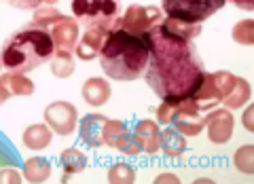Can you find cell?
<instances>
[{
  "instance_id": "obj_4",
  "label": "cell",
  "mask_w": 254,
  "mask_h": 184,
  "mask_svg": "<svg viewBox=\"0 0 254 184\" xmlns=\"http://www.w3.org/2000/svg\"><path fill=\"white\" fill-rule=\"evenodd\" d=\"M30 23L49 30L55 51H74L78 43V21L74 17L62 15L58 9L45 4L34 9V17H32Z\"/></svg>"
},
{
  "instance_id": "obj_30",
  "label": "cell",
  "mask_w": 254,
  "mask_h": 184,
  "mask_svg": "<svg viewBox=\"0 0 254 184\" xmlns=\"http://www.w3.org/2000/svg\"><path fill=\"white\" fill-rule=\"evenodd\" d=\"M2 182L19 184L21 182V176L17 172V167H2V170H0V184H2Z\"/></svg>"
},
{
  "instance_id": "obj_17",
  "label": "cell",
  "mask_w": 254,
  "mask_h": 184,
  "mask_svg": "<svg viewBox=\"0 0 254 184\" xmlns=\"http://www.w3.org/2000/svg\"><path fill=\"white\" fill-rule=\"evenodd\" d=\"M51 161L45 157H32L28 159L26 163H23V178H26L28 182H45L51 178Z\"/></svg>"
},
{
  "instance_id": "obj_16",
  "label": "cell",
  "mask_w": 254,
  "mask_h": 184,
  "mask_svg": "<svg viewBox=\"0 0 254 184\" xmlns=\"http://www.w3.org/2000/svg\"><path fill=\"white\" fill-rule=\"evenodd\" d=\"M161 150L168 157H180L187 153V138L174 125H168L161 131Z\"/></svg>"
},
{
  "instance_id": "obj_26",
  "label": "cell",
  "mask_w": 254,
  "mask_h": 184,
  "mask_svg": "<svg viewBox=\"0 0 254 184\" xmlns=\"http://www.w3.org/2000/svg\"><path fill=\"white\" fill-rule=\"evenodd\" d=\"M136 180V170L127 163H115L108 170V182L113 184H129Z\"/></svg>"
},
{
  "instance_id": "obj_11",
  "label": "cell",
  "mask_w": 254,
  "mask_h": 184,
  "mask_svg": "<svg viewBox=\"0 0 254 184\" xmlns=\"http://www.w3.org/2000/svg\"><path fill=\"white\" fill-rule=\"evenodd\" d=\"M115 28V26H113ZM108 26H93V28H85V34L83 38L76 43L74 47V53L76 58H81L85 61H91L95 58H100V51H102V45H104L108 32L113 30Z\"/></svg>"
},
{
  "instance_id": "obj_33",
  "label": "cell",
  "mask_w": 254,
  "mask_h": 184,
  "mask_svg": "<svg viewBox=\"0 0 254 184\" xmlns=\"http://www.w3.org/2000/svg\"><path fill=\"white\" fill-rule=\"evenodd\" d=\"M235 6H240L244 11H252L254 9V0H231Z\"/></svg>"
},
{
  "instance_id": "obj_28",
  "label": "cell",
  "mask_w": 254,
  "mask_h": 184,
  "mask_svg": "<svg viewBox=\"0 0 254 184\" xmlns=\"http://www.w3.org/2000/svg\"><path fill=\"white\" fill-rule=\"evenodd\" d=\"M117 148L121 150L123 155H140V153H142V148H140L138 140L133 138V133H129V131H125V133H123V138L119 140Z\"/></svg>"
},
{
  "instance_id": "obj_23",
  "label": "cell",
  "mask_w": 254,
  "mask_h": 184,
  "mask_svg": "<svg viewBox=\"0 0 254 184\" xmlns=\"http://www.w3.org/2000/svg\"><path fill=\"white\" fill-rule=\"evenodd\" d=\"M21 165V157L15 148V144L0 131V170L2 167H19Z\"/></svg>"
},
{
  "instance_id": "obj_25",
  "label": "cell",
  "mask_w": 254,
  "mask_h": 184,
  "mask_svg": "<svg viewBox=\"0 0 254 184\" xmlns=\"http://www.w3.org/2000/svg\"><path fill=\"white\" fill-rule=\"evenodd\" d=\"M233 163L242 174H254V146L252 144H246V146H240L233 155Z\"/></svg>"
},
{
  "instance_id": "obj_22",
  "label": "cell",
  "mask_w": 254,
  "mask_h": 184,
  "mask_svg": "<svg viewBox=\"0 0 254 184\" xmlns=\"http://www.w3.org/2000/svg\"><path fill=\"white\" fill-rule=\"evenodd\" d=\"M51 72L58 78H68L74 72L72 51H55L51 58Z\"/></svg>"
},
{
  "instance_id": "obj_19",
  "label": "cell",
  "mask_w": 254,
  "mask_h": 184,
  "mask_svg": "<svg viewBox=\"0 0 254 184\" xmlns=\"http://www.w3.org/2000/svg\"><path fill=\"white\" fill-rule=\"evenodd\" d=\"M161 23L168 32H172V34H176L180 38H187V41H195L201 34V23H189V21H180L174 17H163Z\"/></svg>"
},
{
  "instance_id": "obj_18",
  "label": "cell",
  "mask_w": 254,
  "mask_h": 184,
  "mask_svg": "<svg viewBox=\"0 0 254 184\" xmlns=\"http://www.w3.org/2000/svg\"><path fill=\"white\" fill-rule=\"evenodd\" d=\"M51 129L49 125H43V123H36V125H30L26 131H23V144L30 148V150H45L47 146L51 144Z\"/></svg>"
},
{
  "instance_id": "obj_31",
  "label": "cell",
  "mask_w": 254,
  "mask_h": 184,
  "mask_svg": "<svg viewBox=\"0 0 254 184\" xmlns=\"http://www.w3.org/2000/svg\"><path fill=\"white\" fill-rule=\"evenodd\" d=\"M6 4L15 6V9H21V11H30V9H38L45 0H4Z\"/></svg>"
},
{
  "instance_id": "obj_8",
  "label": "cell",
  "mask_w": 254,
  "mask_h": 184,
  "mask_svg": "<svg viewBox=\"0 0 254 184\" xmlns=\"http://www.w3.org/2000/svg\"><path fill=\"white\" fill-rule=\"evenodd\" d=\"M163 19V13L159 6H140V4H133L125 11L123 17H119V26L123 30L131 32V34H140V36H146L150 34L159 21Z\"/></svg>"
},
{
  "instance_id": "obj_15",
  "label": "cell",
  "mask_w": 254,
  "mask_h": 184,
  "mask_svg": "<svg viewBox=\"0 0 254 184\" xmlns=\"http://www.w3.org/2000/svg\"><path fill=\"white\" fill-rule=\"evenodd\" d=\"M81 95L87 104H91V106H104L110 98V85L108 81L104 78H87L83 83V89H81Z\"/></svg>"
},
{
  "instance_id": "obj_20",
  "label": "cell",
  "mask_w": 254,
  "mask_h": 184,
  "mask_svg": "<svg viewBox=\"0 0 254 184\" xmlns=\"http://www.w3.org/2000/svg\"><path fill=\"white\" fill-rule=\"evenodd\" d=\"M248 102H250V85H248L246 78L237 76L233 89H231V93L227 95V100L222 102V106H227L229 110L231 108H244Z\"/></svg>"
},
{
  "instance_id": "obj_10",
  "label": "cell",
  "mask_w": 254,
  "mask_h": 184,
  "mask_svg": "<svg viewBox=\"0 0 254 184\" xmlns=\"http://www.w3.org/2000/svg\"><path fill=\"white\" fill-rule=\"evenodd\" d=\"M205 127H208V138L214 144H227L233 135L235 121L229 108H216L205 115Z\"/></svg>"
},
{
  "instance_id": "obj_3",
  "label": "cell",
  "mask_w": 254,
  "mask_h": 184,
  "mask_svg": "<svg viewBox=\"0 0 254 184\" xmlns=\"http://www.w3.org/2000/svg\"><path fill=\"white\" fill-rule=\"evenodd\" d=\"M53 53L55 45L49 30L28 23L4 41L2 49H0V61H2V68L9 72L28 74L34 68L43 66L45 61H49Z\"/></svg>"
},
{
  "instance_id": "obj_34",
  "label": "cell",
  "mask_w": 254,
  "mask_h": 184,
  "mask_svg": "<svg viewBox=\"0 0 254 184\" xmlns=\"http://www.w3.org/2000/svg\"><path fill=\"white\" fill-rule=\"evenodd\" d=\"M157 182H180V180H178V176H174V174H163L157 178Z\"/></svg>"
},
{
  "instance_id": "obj_5",
  "label": "cell",
  "mask_w": 254,
  "mask_h": 184,
  "mask_svg": "<svg viewBox=\"0 0 254 184\" xmlns=\"http://www.w3.org/2000/svg\"><path fill=\"white\" fill-rule=\"evenodd\" d=\"M72 13L85 28H113L119 21V0H72Z\"/></svg>"
},
{
  "instance_id": "obj_1",
  "label": "cell",
  "mask_w": 254,
  "mask_h": 184,
  "mask_svg": "<svg viewBox=\"0 0 254 184\" xmlns=\"http://www.w3.org/2000/svg\"><path fill=\"white\" fill-rule=\"evenodd\" d=\"M150 51L146 66V85L163 102H180L190 98L205 76L203 60L193 41L180 38L159 21L150 30Z\"/></svg>"
},
{
  "instance_id": "obj_29",
  "label": "cell",
  "mask_w": 254,
  "mask_h": 184,
  "mask_svg": "<svg viewBox=\"0 0 254 184\" xmlns=\"http://www.w3.org/2000/svg\"><path fill=\"white\" fill-rule=\"evenodd\" d=\"M174 106H176V102H163L161 106L157 108V121L161 123V125H170L172 123Z\"/></svg>"
},
{
  "instance_id": "obj_7",
  "label": "cell",
  "mask_w": 254,
  "mask_h": 184,
  "mask_svg": "<svg viewBox=\"0 0 254 184\" xmlns=\"http://www.w3.org/2000/svg\"><path fill=\"white\" fill-rule=\"evenodd\" d=\"M170 125H174L182 135H187V138H193V135H199L203 131L205 115H203V110H199V106H197L193 100L187 98V100L176 102Z\"/></svg>"
},
{
  "instance_id": "obj_21",
  "label": "cell",
  "mask_w": 254,
  "mask_h": 184,
  "mask_svg": "<svg viewBox=\"0 0 254 184\" xmlns=\"http://www.w3.org/2000/svg\"><path fill=\"white\" fill-rule=\"evenodd\" d=\"M60 161H62V167H64V176L78 174V172H83L87 167V157L78 148H66L62 153Z\"/></svg>"
},
{
  "instance_id": "obj_6",
  "label": "cell",
  "mask_w": 254,
  "mask_h": 184,
  "mask_svg": "<svg viewBox=\"0 0 254 184\" xmlns=\"http://www.w3.org/2000/svg\"><path fill=\"white\" fill-rule=\"evenodd\" d=\"M225 2L227 0H161V6L168 17L189 23H203L220 11Z\"/></svg>"
},
{
  "instance_id": "obj_24",
  "label": "cell",
  "mask_w": 254,
  "mask_h": 184,
  "mask_svg": "<svg viewBox=\"0 0 254 184\" xmlns=\"http://www.w3.org/2000/svg\"><path fill=\"white\" fill-rule=\"evenodd\" d=\"M125 131H127L125 121H119V119H106V123H104V146L117 148V144L123 138Z\"/></svg>"
},
{
  "instance_id": "obj_13",
  "label": "cell",
  "mask_w": 254,
  "mask_h": 184,
  "mask_svg": "<svg viewBox=\"0 0 254 184\" xmlns=\"http://www.w3.org/2000/svg\"><path fill=\"white\" fill-rule=\"evenodd\" d=\"M104 115L100 113H91L85 115L81 119V125H78V133H81V140L91 148H100L104 144V123H106Z\"/></svg>"
},
{
  "instance_id": "obj_9",
  "label": "cell",
  "mask_w": 254,
  "mask_h": 184,
  "mask_svg": "<svg viewBox=\"0 0 254 184\" xmlns=\"http://www.w3.org/2000/svg\"><path fill=\"white\" fill-rule=\"evenodd\" d=\"M76 108L70 102H51L45 108V121L58 135H70L76 127Z\"/></svg>"
},
{
  "instance_id": "obj_35",
  "label": "cell",
  "mask_w": 254,
  "mask_h": 184,
  "mask_svg": "<svg viewBox=\"0 0 254 184\" xmlns=\"http://www.w3.org/2000/svg\"><path fill=\"white\" fill-rule=\"evenodd\" d=\"M0 68H2V61H0Z\"/></svg>"
},
{
  "instance_id": "obj_32",
  "label": "cell",
  "mask_w": 254,
  "mask_h": 184,
  "mask_svg": "<svg viewBox=\"0 0 254 184\" xmlns=\"http://www.w3.org/2000/svg\"><path fill=\"white\" fill-rule=\"evenodd\" d=\"M252 115H254V108L252 106H248L246 108V113H244V127L248 131H254V125H252Z\"/></svg>"
},
{
  "instance_id": "obj_12",
  "label": "cell",
  "mask_w": 254,
  "mask_h": 184,
  "mask_svg": "<svg viewBox=\"0 0 254 184\" xmlns=\"http://www.w3.org/2000/svg\"><path fill=\"white\" fill-rule=\"evenodd\" d=\"M32 93H34V83L26 74L9 70L4 74H0V106L13 95H32Z\"/></svg>"
},
{
  "instance_id": "obj_2",
  "label": "cell",
  "mask_w": 254,
  "mask_h": 184,
  "mask_svg": "<svg viewBox=\"0 0 254 184\" xmlns=\"http://www.w3.org/2000/svg\"><path fill=\"white\" fill-rule=\"evenodd\" d=\"M150 34L140 36L117 26L108 32L100 51L102 70L108 78L115 81H136L146 72L148 51H150Z\"/></svg>"
},
{
  "instance_id": "obj_14",
  "label": "cell",
  "mask_w": 254,
  "mask_h": 184,
  "mask_svg": "<svg viewBox=\"0 0 254 184\" xmlns=\"http://www.w3.org/2000/svg\"><path fill=\"white\" fill-rule=\"evenodd\" d=\"M133 138L138 140L144 155H157L159 150H161V129H159V125L155 121H150V119H144V121H140L136 125Z\"/></svg>"
},
{
  "instance_id": "obj_27",
  "label": "cell",
  "mask_w": 254,
  "mask_h": 184,
  "mask_svg": "<svg viewBox=\"0 0 254 184\" xmlns=\"http://www.w3.org/2000/svg\"><path fill=\"white\" fill-rule=\"evenodd\" d=\"M233 41L240 43V45H254V23L250 19H244L240 23H235Z\"/></svg>"
}]
</instances>
